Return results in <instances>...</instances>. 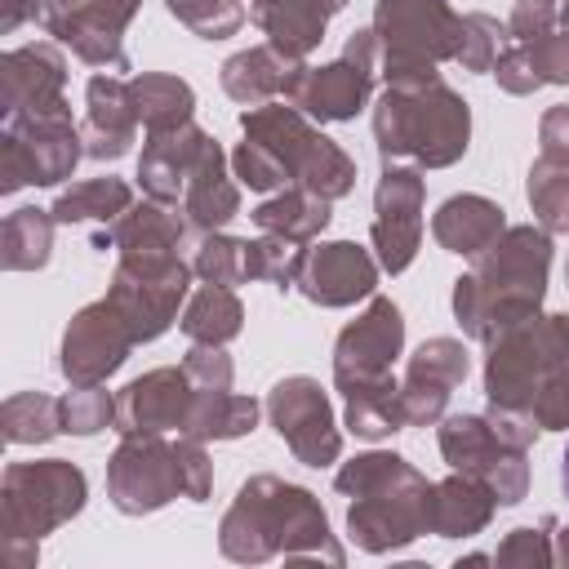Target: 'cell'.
<instances>
[{
	"label": "cell",
	"instance_id": "32",
	"mask_svg": "<svg viewBox=\"0 0 569 569\" xmlns=\"http://www.w3.org/2000/svg\"><path fill=\"white\" fill-rule=\"evenodd\" d=\"M129 93H133V107H138V124L147 133L191 124V116H196V89L182 76L138 71V76H129Z\"/></svg>",
	"mask_w": 569,
	"mask_h": 569
},
{
	"label": "cell",
	"instance_id": "49",
	"mask_svg": "<svg viewBox=\"0 0 569 569\" xmlns=\"http://www.w3.org/2000/svg\"><path fill=\"white\" fill-rule=\"evenodd\" d=\"M182 369L191 373L196 387H231V378H236L227 347H209V342H191L182 356Z\"/></svg>",
	"mask_w": 569,
	"mask_h": 569
},
{
	"label": "cell",
	"instance_id": "29",
	"mask_svg": "<svg viewBox=\"0 0 569 569\" xmlns=\"http://www.w3.org/2000/svg\"><path fill=\"white\" fill-rule=\"evenodd\" d=\"M498 498L485 480L453 471L431 485V533L436 538H476L489 529Z\"/></svg>",
	"mask_w": 569,
	"mask_h": 569
},
{
	"label": "cell",
	"instance_id": "41",
	"mask_svg": "<svg viewBox=\"0 0 569 569\" xmlns=\"http://www.w3.org/2000/svg\"><path fill=\"white\" fill-rule=\"evenodd\" d=\"M507 22H498L493 13H458V36H453V62L462 71H493L502 44H507Z\"/></svg>",
	"mask_w": 569,
	"mask_h": 569
},
{
	"label": "cell",
	"instance_id": "33",
	"mask_svg": "<svg viewBox=\"0 0 569 569\" xmlns=\"http://www.w3.org/2000/svg\"><path fill=\"white\" fill-rule=\"evenodd\" d=\"M249 218H253L258 231H271V236H289V240L311 244L329 227L333 200H325V196H316L307 187H284V191L267 196Z\"/></svg>",
	"mask_w": 569,
	"mask_h": 569
},
{
	"label": "cell",
	"instance_id": "13",
	"mask_svg": "<svg viewBox=\"0 0 569 569\" xmlns=\"http://www.w3.org/2000/svg\"><path fill=\"white\" fill-rule=\"evenodd\" d=\"M138 9L142 0H40L36 22L44 36L71 49L84 67L124 76L129 71L124 31L138 18Z\"/></svg>",
	"mask_w": 569,
	"mask_h": 569
},
{
	"label": "cell",
	"instance_id": "40",
	"mask_svg": "<svg viewBox=\"0 0 569 569\" xmlns=\"http://www.w3.org/2000/svg\"><path fill=\"white\" fill-rule=\"evenodd\" d=\"M525 196L533 209V222L547 227L551 236H569V164L556 160H533L525 178Z\"/></svg>",
	"mask_w": 569,
	"mask_h": 569
},
{
	"label": "cell",
	"instance_id": "6",
	"mask_svg": "<svg viewBox=\"0 0 569 569\" xmlns=\"http://www.w3.org/2000/svg\"><path fill=\"white\" fill-rule=\"evenodd\" d=\"M89 480L71 458H31L9 462L0 476V533L4 560L13 569H36L40 538L62 529L84 511Z\"/></svg>",
	"mask_w": 569,
	"mask_h": 569
},
{
	"label": "cell",
	"instance_id": "52",
	"mask_svg": "<svg viewBox=\"0 0 569 569\" xmlns=\"http://www.w3.org/2000/svg\"><path fill=\"white\" fill-rule=\"evenodd\" d=\"M40 0H0V36H13L27 18H36Z\"/></svg>",
	"mask_w": 569,
	"mask_h": 569
},
{
	"label": "cell",
	"instance_id": "19",
	"mask_svg": "<svg viewBox=\"0 0 569 569\" xmlns=\"http://www.w3.org/2000/svg\"><path fill=\"white\" fill-rule=\"evenodd\" d=\"M67 107V53L58 40H36L0 53V120L53 116Z\"/></svg>",
	"mask_w": 569,
	"mask_h": 569
},
{
	"label": "cell",
	"instance_id": "21",
	"mask_svg": "<svg viewBox=\"0 0 569 569\" xmlns=\"http://www.w3.org/2000/svg\"><path fill=\"white\" fill-rule=\"evenodd\" d=\"M378 258L356 240H320L307 244L298 293L316 307H356L369 302L378 289Z\"/></svg>",
	"mask_w": 569,
	"mask_h": 569
},
{
	"label": "cell",
	"instance_id": "1",
	"mask_svg": "<svg viewBox=\"0 0 569 569\" xmlns=\"http://www.w3.org/2000/svg\"><path fill=\"white\" fill-rule=\"evenodd\" d=\"M218 551L236 565H267L276 556L289 565H347L320 498L271 471L249 476L236 489L218 525Z\"/></svg>",
	"mask_w": 569,
	"mask_h": 569
},
{
	"label": "cell",
	"instance_id": "28",
	"mask_svg": "<svg viewBox=\"0 0 569 569\" xmlns=\"http://www.w3.org/2000/svg\"><path fill=\"white\" fill-rule=\"evenodd\" d=\"M507 231V209L489 196H476V191H458L449 196L436 213H431V236L445 253H458V258H476L480 249H489L498 236Z\"/></svg>",
	"mask_w": 569,
	"mask_h": 569
},
{
	"label": "cell",
	"instance_id": "51",
	"mask_svg": "<svg viewBox=\"0 0 569 569\" xmlns=\"http://www.w3.org/2000/svg\"><path fill=\"white\" fill-rule=\"evenodd\" d=\"M538 147H542V160L569 164V102H556V107L542 111V120H538Z\"/></svg>",
	"mask_w": 569,
	"mask_h": 569
},
{
	"label": "cell",
	"instance_id": "44",
	"mask_svg": "<svg viewBox=\"0 0 569 569\" xmlns=\"http://www.w3.org/2000/svg\"><path fill=\"white\" fill-rule=\"evenodd\" d=\"M107 427H116V396L107 391V382L71 387L62 396V431L67 436H98Z\"/></svg>",
	"mask_w": 569,
	"mask_h": 569
},
{
	"label": "cell",
	"instance_id": "18",
	"mask_svg": "<svg viewBox=\"0 0 569 569\" xmlns=\"http://www.w3.org/2000/svg\"><path fill=\"white\" fill-rule=\"evenodd\" d=\"M422 204H427V178L413 164H382V178L373 187V258L387 276L409 271V262L422 249Z\"/></svg>",
	"mask_w": 569,
	"mask_h": 569
},
{
	"label": "cell",
	"instance_id": "38",
	"mask_svg": "<svg viewBox=\"0 0 569 569\" xmlns=\"http://www.w3.org/2000/svg\"><path fill=\"white\" fill-rule=\"evenodd\" d=\"M0 436L9 445H44L62 431V400L49 391H13L0 405Z\"/></svg>",
	"mask_w": 569,
	"mask_h": 569
},
{
	"label": "cell",
	"instance_id": "31",
	"mask_svg": "<svg viewBox=\"0 0 569 569\" xmlns=\"http://www.w3.org/2000/svg\"><path fill=\"white\" fill-rule=\"evenodd\" d=\"M129 204H133V187L116 173H102V178H84V182H71L67 191H58L49 213L58 227H93L98 231V227H111Z\"/></svg>",
	"mask_w": 569,
	"mask_h": 569
},
{
	"label": "cell",
	"instance_id": "30",
	"mask_svg": "<svg viewBox=\"0 0 569 569\" xmlns=\"http://www.w3.org/2000/svg\"><path fill=\"white\" fill-rule=\"evenodd\" d=\"M187 231L191 227L173 204H160V200L142 196L111 227L93 231V249H116V253H124V249H178Z\"/></svg>",
	"mask_w": 569,
	"mask_h": 569
},
{
	"label": "cell",
	"instance_id": "56",
	"mask_svg": "<svg viewBox=\"0 0 569 569\" xmlns=\"http://www.w3.org/2000/svg\"><path fill=\"white\" fill-rule=\"evenodd\" d=\"M565 284H569V267H565Z\"/></svg>",
	"mask_w": 569,
	"mask_h": 569
},
{
	"label": "cell",
	"instance_id": "8",
	"mask_svg": "<svg viewBox=\"0 0 569 569\" xmlns=\"http://www.w3.org/2000/svg\"><path fill=\"white\" fill-rule=\"evenodd\" d=\"M240 133L253 138L289 178V187H307L325 200H342L356 191V160L320 133V124L293 102H262L240 111Z\"/></svg>",
	"mask_w": 569,
	"mask_h": 569
},
{
	"label": "cell",
	"instance_id": "17",
	"mask_svg": "<svg viewBox=\"0 0 569 569\" xmlns=\"http://www.w3.org/2000/svg\"><path fill=\"white\" fill-rule=\"evenodd\" d=\"M142 347L133 325L124 320V311L102 293L98 302L80 307L67 329H62V347H58V369L71 387H93V382H107L124 360L129 351Z\"/></svg>",
	"mask_w": 569,
	"mask_h": 569
},
{
	"label": "cell",
	"instance_id": "26",
	"mask_svg": "<svg viewBox=\"0 0 569 569\" xmlns=\"http://www.w3.org/2000/svg\"><path fill=\"white\" fill-rule=\"evenodd\" d=\"M204 138L209 133L196 120L191 124H178V129H164V133H147L142 156H138V187H142V196L178 209Z\"/></svg>",
	"mask_w": 569,
	"mask_h": 569
},
{
	"label": "cell",
	"instance_id": "47",
	"mask_svg": "<svg viewBox=\"0 0 569 569\" xmlns=\"http://www.w3.org/2000/svg\"><path fill=\"white\" fill-rule=\"evenodd\" d=\"M529 418L538 422V431H569V360L542 382L529 405Z\"/></svg>",
	"mask_w": 569,
	"mask_h": 569
},
{
	"label": "cell",
	"instance_id": "35",
	"mask_svg": "<svg viewBox=\"0 0 569 569\" xmlns=\"http://www.w3.org/2000/svg\"><path fill=\"white\" fill-rule=\"evenodd\" d=\"M258 427V400L231 387H196V409L187 422L191 440H240Z\"/></svg>",
	"mask_w": 569,
	"mask_h": 569
},
{
	"label": "cell",
	"instance_id": "4",
	"mask_svg": "<svg viewBox=\"0 0 569 569\" xmlns=\"http://www.w3.org/2000/svg\"><path fill=\"white\" fill-rule=\"evenodd\" d=\"M333 489L347 502V533L360 551L387 556L431 533V480L391 449L356 453L338 467Z\"/></svg>",
	"mask_w": 569,
	"mask_h": 569
},
{
	"label": "cell",
	"instance_id": "10",
	"mask_svg": "<svg viewBox=\"0 0 569 569\" xmlns=\"http://www.w3.org/2000/svg\"><path fill=\"white\" fill-rule=\"evenodd\" d=\"M191 262L178 258V249H124L116 258L107 298L124 311L138 342H156L169 333L191 298Z\"/></svg>",
	"mask_w": 569,
	"mask_h": 569
},
{
	"label": "cell",
	"instance_id": "2",
	"mask_svg": "<svg viewBox=\"0 0 569 569\" xmlns=\"http://www.w3.org/2000/svg\"><path fill=\"white\" fill-rule=\"evenodd\" d=\"M551 271V231L538 222L507 227L453 280V320L467 338L489 342L498 329L542 311Z\"/></svg>",
	"mask_w": 569,
	"mask_h": 569
},
{
	"label": "cell",
	"instance_id": "50",
	"mask_svg": "<svg viewBox=\"0 0 569 569\" xmlns=\"http://www.w3.org/2000/svg\"><path fill=\"white\" fill-rule=\"evenodd\" d=\"M493 80H498V89L511 93V98H529V93L542 89V80L533 76V67H529V58H525V49H520L516 40L502 44V53H498V62H493Z\"/></svg>",
	"mask_w": 569,
	"mask_h": 569
},
{
	"label": "cell",
	"instance_id": "25",
	"mask_svg": "<svg viewBox=\"0 0 569 569\" xmlns=\"http://www.w3.org/2000/svg\"><path fill=\"white\" fill-rule=\"evenodd\" d=\"M178 213L187 218V227L196 236L222 231L240 213V182H236L231 160H227V151H222V142L213 133L204 138V147L196 156V169L187 178V191H182Z\"/></svg>",
	"mask_w": 569,
	"mask_h": 569
},
{
	"label": "cell",
	"instance_id": "23",
	"mask_svg": "<svg viewBox=\"0 0 569 569\" xmlns=\"http://www.w3.org/2000/svg\"><path fill=\"white\" fill-rule=\"evenodd\" d=\"M307 58H289L276 44H249L240 53H231L218 71L222 93L240 107H262V102H293L302 80H307Z\"/></svg>",
	"mask_w": 569,
	"mask_h": 569
},
{
	"label": "cell",
	"instance_id": "3",
	"mask_svg": "<svg viewBox=\"0 0 569 569\" xmlns=\"http://www.w3.org/2000/svg\"><path fill=\"white\" fill-rule=\"evenodd\" d=\"M373 142L382 164L449 169L471 147V107L440 71L387 80L373 102Z\"/></svg>",
	"mask_w": 569,
	"mask_h": 569
},
{
	"label": "cell",
	"instance_id": "27",
	"mask_svg": "<svg viewBox=\"0 0 569 569\" xmlns=\"http://www.w3.org/2000/svg\"><path fill=\"white\" fill-rule=\"evenodd\" d=\"M342 9L347 0H249V18L267 36V44L289 58H311V49H320L325 40L329 18Z\"/></svg>",
	"mask_w": 569,
	"mask_h": 569
},
{
	"label": "cell",
	"instance_id": "42",
	"mask_svg": "<svg viewBox=\"0 0 569 569\" xmlns=\"http://www.w3.org/2000/svg\"><path fill=\"white\" fill-rule=\"evenodd\" d=\"M164 9H169V18H178L200 40H227L249 18L244 0H164Z\"/></svg>",
	"mask_w": 569,
	"mask_h": 569
},
{
	"label": "cell",
	"instance_id": "12",
	"mask_svg": "<svg viewBox=\"0 0 569 569\" xmlns=\"http://www.w3.org/2000/svg\"><path fill=\"white\" fill-rule=\"evenodd\" d=\"M84 160V138L71 111L4 120L0 129V196L22 187H58Z\"/></svg>",
	"mask_w": 569,
	"mask_h": 569
},
{
	"label": "cell",
	"instance_id": "5",
	"mask_svg": "<svg viewBox=\"0 0 569 569\" xmlns=\"http://www.w3.org/2000/svg\"><path fill=\"white\" fill-rule=\"evenodd\" d=\"M213 493V462L191 436H120L107 458V498L120 516H151L173 498L204 502Z\"/></svg>",
	"mask_w": 569,
	"mask_h": 569
},
{
	"label": "cell",
	"instance_id": "36",
	"mask_svg": "<svg viewBox=\"0 0 569 569\" xmlns=\"http://www.w3.org/2000/svg\"><path fill=\"white\" fill-rule=\"evenodd\" d=\"M53 213L22 204L13 213H4L0 227V267L4 271H40L53 253Z\"/></svg>",
	"mask_w": 569,
	"mask_h": 569
},
{
	"label": "cell",
	"instance_id": "11",
	"mask_svg": "<svg viewBox=\"0 0 569 569\" xmlns=\"http://www.w3.org/2000/svg\"><path fill=\"white\" fill-rule=\"evenodd\" d=\"M369 27L378 36L387 80L422 76L440 62H453L458 9L449 0H378Z\"/></svg>",
	"mask_w": 569,
	"mask_h": 569
},
{
	"label": "cell",
	"instance_id": "34",
	"mask_svg": "<svg viewBox=\"0 0 569 569\" xmlns=\"http://www.w3.org/2000/svg\"><path fill=\"white\" fill-rule=\"evenodd\" d=\"M178 329L191 338V342H209V347H227L231 338H240L244 329V302L236 298V289L227 284H200L182 316H178Z\"/></svg>",
	"mask_w": 569,
	"mask_h": 569
},
{
	"label": "cell",
	"instance_id": "16",
	"mask_svg": "<svg viewBox=\"0 0 569 569\" xmlns=\"http://www.w3.org/2000/svg\"><path fill=\"white\" fill-rule=\"evenodd\" d=\"M267 418L302 467H329L342 458V427H338L329 391L316 378L307 373L280 378L267 391Z\"/></svg>",
	"mask_w": 569,
	"mask_h": 569
},
{
	"label": "cell",
	"instance_id": "24",
	"mask_svg": "<svg viewBox=\"0 0 569 569\" xmlns=\"http://www.w3.org/2000/svg\"><path fill=\"white\" fill-rule=\"evenodd\" d=\"M133 133H138V107L129 93V76H111V71L89 76L84 120H80L84 156L89 160H120V156H129Z\"/></svg>",
	"mask_w": 569,
	"mask_h": 569
},
{
	"label": "cell",
	"instance_id": "46",
	"mask_svg": "<svg viewBox=\"0 0 569 569\" xmlns=\"http://www.w3.org/2000/svg\"><path fill=\"white\" fill-rule=\"evenodd\" d=\"M516 44L525 49V58L542 84H569V31L565 27L538 36V40H516Z\"/></svg>",
	"mask_w": 569,
	"mask_h": 569
},
{
	"label": "cell",
	"instance_id": "53",
	"mask_svg": "<svg viewBox=\"0 0 569 569\" xmlns=\"http://www.w3.org/2000/svg\"><path fill=\"white\" fill-rule=\"evenodd\" d=\"M556 560L569 569V525H560V533H556Z\"/></svg>",
	"mask_w": 569,
	"mask_h": 569
},
{
	"label": "cell",
	"instance_id": "48",
	"mask_svg": "<svg viewBox=\"0 0 569 569\" xmlns=\"http://www.w3.org/2000/svg\"><path fill=\"white\" fill-rule=\"evenodd\" d=\"M560 9H565V0H516L511 18H507V36L511 40H538V36L556 31Z\"/></svg>",
	"mask_w": 569,
	"mask_h": 569
},
{
	"label": "cell",
	"instance_id": "37",
	"mask_svg": "<svg viewBox=\"0 0 569 569\" xmlns=\"http://www.w3.org/2000/svg\"><path fill=\"white\" fill-rule=\"evenodd\" d=\"M342 422L360 440H387V436L405 431L409 422H405V405H400V378L342 396Z\"/></svg>",
	"mask_w": 569,
	"mask_h": 569
},
{
	"label": "cell",
	"instance_id": "43",
	"mask_svg": "<svg viewBox=\"0 0 569 569\" xmlns=\"http://www.w3.org/2000/svg\"><path fill=\"white\" fill-rule=\"evenodd\" d=\"M191 271L204 280V284H244V240L240 236H227V231H209L200 236V249L191 258Z\"/></svg>",
	"mask_w": 569,
	"mask_h": 569
},
{
	"label": "cell",
	"instance_id": "39",
	"mask_svg": "<svg viewBox=\"0 0 569 569\" xmlns=\"http://www.w3.org/2000/svg\"><path fill=\"white\" fill-rule=\"evenodd\" d=\"M302 258H307V244L302 240H289V236L262 231L258 240H244V276L249 280H262V284H276L280 293L298 289Z\"/></svg>",
	"mask_w": 569,
	"mask_h": 569
},
{
	"label": "cell",
	"instance_id": "15",
	"mask_svg": "<svg viewBox=\"0 0 569 569\" xmlns=\"http://www.w3.org/2000/svg\"><path fill=\"white\" fill-rule=\"evenodd\" d=\"M400 351H405V316L391 298L373 293L365 311L351 325H342V333L333 338V387L351 396V391L391 382Z\"/></svg>",
	"mask_w": 569,
	"mask_h": 569
},
{
	"label": "cell",
	"instance_id": "9",
	"mask_svg": "<svg viewBox=\"0 0 569 569\" xmlns=\"http://www.w3.org/2000/svg\"><path fill=\"white\" fill-rule=\"evenodd\" d=\"M569 360V311H533L485 342L489 409L529 413L542 382Z\"/></svg>",
	"mask_w": 569,
	"mask_h": 569
},
{
	"label": "cell",
	"instance_id": "20",
	"mask_svg": "<svg viewBox=\"0 0 569 569\" xmlns=\"http://www.w3.org/2000/svg\"><path fill=\"white\" fill-rule=\"evenodd\" d=\"M191 409H196L191 373L182 365H160V369L129 378L116 391V427L111 431H120V436H142V431L187 436Z\"/></svg>",
	"mask_w": 569,
	"mask_h": 569
},
{
	"label": "cell",
	"instance_id": "7",
	"mask_svg": "<svg viewBox=\"0 0 569 569\" xmlns=\"http://www.w3.org/2000/svg\"><path fill=\"white\" fill-rule=\"evenodd\" d=\"M538 422L529 413L511 409H485V413H445L436 427L440 458L453 471H467L485 480L498 498V507H516L529 493V449L538 440Z\"/></svg>",
	"mask_w": 569,
	"mask_h": 569
},
{
	"label": "cell",
	"instance_id": "55",
	"mask_svg": "<svg viewBox=\"0 0 569 569\" xmlns=\"http://www.w3.org/2000/svg\"><path fill=\"white\" fill-rule=\"evenodd\" d=\"M560 27L569 31V0H565V9H560Z\"/></svg>",
	"mask_w": 569,
	"mask_h": 569
},
{
	"label": "cell",
	"instance_id": "22",
	"mask_svg": "<svg viewBox=\"0 0 569 569\" xmlns=\"http://www.w3.org/2000/svg\"><path fill=\"white\" fill-rule=\"evenodd\" d=\"M471 356L458 338H427L409 360L400 378V405L409 427H436L449 409V396L467 382Z\"/></svg>",
	"mask_w": 569,
	"mask_h": 569
},
{
	"label": "cell",
	"instance_id": "14",
	"mask_svg": "<svg viewBox=\"0 0 569 569\" xmlns=\"http://www.w3.org/2000/svg\"><path fill=\"white\" fill-rule=\"evenodd\" d=\"M378 76H382L378 36H373V27H356L333 62L307 71L293 107L307 111L316 124H347L369 107Z\"/></svg>",
	"mask_w": 569,
	"mask_h": 569
},
{
	"label": "cell",
	"instance_id": "54",
	"mask_svg": "<svg viewBox=\"0 0 569 569\" xmlns=\"http://www.w3.org/2000/svg\"><path fill=\"white\" fill-rule=\"evenodd\" d=\"M560 489H565V498H569V445H565V458H560Z\"/></svg>",
	"mask_w": 569,
	"mask_h": 569
},
{
	"label": "cell",
	"instance_id": "45",
	"mask_svg": "<svg viewBox=\"0 0 569 569\" xmlns=\"http://www.w3.org/2000/svg\"><path fill=\"white\" fill-rule=\"evenodd\" d=\"M556 520L547 516L538 529L533 525H516L502 542H498V551H493V565H502V569H547V565H556V547H551V529Z\"/></svg>",
	"mask_w": 569,
	"mask_h": 569
}]
</instances>
